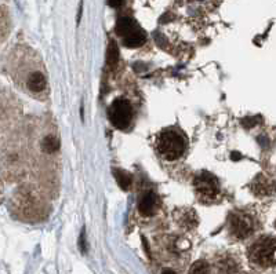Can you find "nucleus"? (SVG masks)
<instances>
[{"label":"nucleus","instance_id":"nucleus-1","mask_svg":"<svg viewBox=\"0 0 276 274\" xmlns=\"http://www.w3.org/2000/svg\"><path fill=\"white\" fill-rule=\"evenodd\" d=\"M158 150L162 154V157L174 162L182 156L185 150V140L180 132L174 130H166L159 135Z\"/></svg>","mask_w":276,"mask_h":274},{"label":"nucleus","instance_id":"nucleus-2","mask_svg":"<svg viewBox=\"0 0 276 274\" xmlns=\"http://www.w3.org/2000/svg\"><path fill=\"white\" fill-rule=\"evenodd\" d=\"M276 240L272 237H261L250 247V261L261 267H268L275 263Z\"/></svg>","mask_w":276,"mask_h":274},{"label":"nucleus","instance_id":"nucleus-3","mask_svg":"<svg viewBox=\"0 0 276 274\" xmlns=\"http://www.w3.org/2000/svg\"><path fill=\"white\" fill-rule=\"evenodd\" d=\"M109 120L119 130H124L132 122V105L124 98H116L108 109Z\"/></svg>","mask_w":276,"mask_h":274},{"label":"nucleus","instance_id":"nucleus-4","mask_svg":"<svg viewBox=\"0 0 276 274\" xmlns=\"http://www.w3.org/2000/svg\"><path fill=\"white\" fill-rule=\"evenodd\" d=\"M195 189H196L200 197L208 198V200H213L220 193V188H218V182L216 179V176L208 174V172H203L199 176H196Z\"/></svg>","mask_w":276,"mask_h":274},{"label":"nucleus","instance_id":"nucleus-5","mask_svg":"<svg viewBox=\"0 0 276 274\" xmlns=\"http://www.w3.org/2000/svg\"><path fill=\"white\" fill-rule=\"evenodd\" d=\"M253 219L247 215H232L231 216V232L238 238H246L253 233Z\"/></svg>","mask_w":276,"mask_h":274},{"label":"nucleus","instance_id":"nucleus-6","mask_svg":"<svg viewBox=\"0 0 276 274\" xmlns=\"http://www.w3.org/2000/svg\"><path fill=\"white\" fill-rule=\"evenodd\" d=\"M25 85L32 94H45L46 90H47V79H46L45 73L41 71H37V69L29 71L27 73V77H25Z\"/></svg>","mask_w":276,"mask_h":274},{"label":"nucleus","instance_id":"nucleus-7","mask_svg":"<svg viewBox=\"0 0 276 274\" xmlns=\"http://www.w3.org/2000/svg\"><path fill=\"white\" fill-rule=\"evenodd\" d=\"M140 25L134 21L133 18H129V17H120L116 22V33L119 36L129 37L134 35L136 32L140 31Z\"/></svg>","mask_w":276,"mask_h":274},{"label":"nucleus","instance_id":"nucleus-8","mask_svg":"<svg viewBox=\"0 0 276 274\" xmlns=\"http://www.w3.org/2000/svg\"><path fill=\"white\" fill-rule=\"evenodd\" d=\"M156 207H158V197L156 194L152 192L145 193L141 197L140 202H138V210H140L141 215L144 216H152L156 212Z\"/></svg>","mask_w":276,"mask_h":274},{"label":"nucleus","instance_id":"nucleus-9","mask_svg":"<svg viewBox=\"0 0 276 274\" xmlns=\"http://www.w3.org/2000/svg\"><path fill=\"white\" fill-rule=\"evenodd\" d=\"M59 140L58 136L55 134H47L41 141V149L43 152H46L47 154H53V153H57L59 150Z\"/></svg>","mask_w":276,"mask_h":274},{"label":"nucleus","instance_id":"nucleus-10","mask_svg":"<svg viewBox=\"0 0 276 274\" xmlns=\"http://www.w3.org/2000/svg\"><path fill=\"white\" fill-rule=\"evenodd\" d=\"M145 40H146V35L142 29H140L138 32H136L134 35L129 37H124L123 39V44L129 47V49H137V47H141L144 44Z\"/></svg>","mask_w":276,"mask_h":274},{"label":"nucleus","instance_id":"nucleus-11","mask_svg":"<svg viewBox=\"0 0 276 274\" xmlns=\"http://www.w3.org/2000/svg\"><path fill=\"white\" fill-rule=\"evenodd\" d=\"M119 61V49L116 45V41L111 40L108 45V53H107V62L111 67L116 66Z\"/></svg>","mask_w":276,"mask_h":274},{"label":"nucleus","instance_id":"nucleus-12","mask_svg":"<svg viewBox=\"0 0 276 274\" xmlns=\"http://www.w3.org/2000/svg\"><path fill=\"white\" fill-rule=\"evenodd\" d=\"M113 174H115V178H116L119 186L123 190H129L130 185H132V176L129 175L126 171L122 170H113Z\"/></svg>","mask_w":276,"mask_h":274},{"label":"nucleus","instance_id":"nucleus-13","mask_svg":"<svg viewBox=\"0 0 276 274\" xmlns=\"http://www.w3.org/2000/svg\"><path fill=\"white\" fill-rule=\"evenodd\" d=\"M254 190H256V193L261 194V196H267L272 192L271 185L268 184V180L265 178H263V182H260V178H257V180L254 182Z\"/></svg>","mask_w":276,"mask_h":274},{"label":"nucleus","instance_id":"nucleus-14","mask_svg":"<svg viewBox=\"0 0 276 274\" xmlns=\"http://www.w3.org/2000/svg\"><path fill=\"white\" fill-rule=\"evenodd\" d=\"M189 274H210V266L204 261L195 262L190 267Z\"/></svg>","mask_w":276,"mask_h":274},{"label":"nucleus","instance_id":"nucleus-15","mask_svg":"<svg viewBox=\"0 0 276 274\" xmlns=\"http://www.w3.org/2000/svg\"><path fill=\"white\" fill-rule=\"evenodd\" d=\"M258 122H260V119H258V117H246V119L242 120V124H243L246 128H253Z\"/></svg>","mask_w":276,"mask_h":274},{"label":"nucleus","instance_id":"nucleus-16","mask_svg":"<svg viewBox=\"0 0 276 274\" xmlns=\"http://www.w3.org/2000/svg\"><path fill=\"white\" fill-rule=\"evenodd\" d=\"M123 2H124V0H108V5L111 6V7H115V9H116V7L123 5Z\"/></svg>","mask_w":276,"mask_h":274},{"label":"nucleus","instance_id":"nucleus-17","mask_svg":"<svg viewBox=\"0 0 276 274\" xmlns=\"http://www.w3.org/2000/svg\"><path fill=\"white\" fill-rule=\"evenodd\" d=\"M80 247H82L83 252H86V238H84V232H82V236H80Z\"/></svg>","mask_w":276,"mask_h":274},{"label":"nucleus","instance_id":"nucleus-18","mask_svg":"<svg viewBox=\"0 0 276 274\" xmlns=\"http://www.w3.org/2000/svg\"><path fill=\"white\" fill-rule=\"evenodd\" d=\"M231 158H232V160H233V162H239L240 158H242V156H240V153H238V152H232Z\"/></svg>","mask_w":276,"mask_h":274},{"label":"nucleus","instance_id":"nucleus-19","mask_svg":"<svg viewBox=\"0 0 276 274\" xmlns=\"http://www.w3.org/2000/svg\"><path fill=\"white\" fill-rule=\"evenodd\" d=\"M162 274H176V273H174V271H173V270L166 269V270H163V273H162Z\"/></svg>","mask_w":276,"mask_h":274},{"label":"nucleus","instance_id":"nucleus-20","mask_svg":"<svg viewBox=\"0 0 276 274\" xmlns=\"http://www.w3.org/2000/svg\"><path fill=\"white\" fill-rule=\"evenodd\" d=\"M275 226H276V222H275Z\"/></svg>","mask_w":276,"mask_h":274}]
</instances>
